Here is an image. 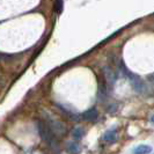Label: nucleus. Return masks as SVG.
<instances>
[{
  "label": "nucleus",
  "mask_w": 154,
  "mask_h": 154,
  "mask_svg": "<svg viewBox=\"0 0 154 154\" xmlns=\"http://www.w3.org/2000/svg\"><path fill=\"white\" fill-rule=\"evenodd\" d=\"M37 132H38L41 139L52 151H58L59 149V144L57 141V137L51 132V130L49 129V126L45 124V122H42V121L37 122Z\"/></svg>",
  "instance_id": "1"
},
{
  "label": "nucleus",
  "mask_w": 154,
  "mask_h": 154,
  "mask_svg": "<svg viewBox=\"0 0 154 154\" xmlns=\"http://www.w3.org/2000/svg\"><path fill=\"white\" fill-rule=\"evenodd\" d=\"M43 117H44V122L49 126V129L51 130V132L54 133L56 137H63L67 133V129L65 126V124L63 123L62 121L57 119L56 117L44 111L43 112Z\"/></svg>",
  "instance_id": "2"
},
{
  "label": "nucleus",
  "mask_w": 154,
  "mask_h": 154,
  "mask_svg": "<svg viewBox=\"0 0 154 154\" xmlns=\"http://www.w3.org/2000/svg\"><path fill=\"white\" fill-rule=\"evenodd\" d=\"M119 71L129 79V81H130V84H131L132 88H133L134 92L138 93V94H145V92H146V85L140 79V77H138L137 74L130 72L129 69L125 67V65H124L123 63H121V65H119Z\"/></svg>",
  "instance_id": "3"
},
{
  "label": "nucleus",
  "mask_w": 154,
  "mask_h": 154,
  "mask_svg": "<svg viewBox=\"0 0 154 154\" xmlns=\"http://www.w3.org/2000/svg\"><path fill=\"white\" fill-rule=\"evenodd\" d=\"M56 107L59 109L60 111H62L63 114L65 116H67L71 121H73V122H78V121H80V118H81V115H79L77 111H74L72 108H69V107H66V106H64V104H60V103H56Z\"/></svg>",
  "instance_id": "4"
},
{
  "label": "nucleus",
  "mask_w": 154,
  "mask_h": 154,
  "mask_svg": "<svg viewBox=\"0 0 154 154\" xmlns=\"http://www.w3.org/2000/svg\"><path fill=\"white\" fill-rule=\"evenodd\" d=\"M108 97V88H107V82L101 79L99 80V88H97V100L100 102H104Z\"/></svg>",
  "instance_id": "5"
},
{
  "label": "nucleus",
  "mask_w": 154,
  "mask_h": 154,
  "mask_svg": "<svg viewBox=\"0 0 154 154\" xmlns=\"http://www.w3.org/2000/svg\"><path fill=\"white\" fill-rule=\"evenodd\" d=\"M102 71H103V74H104V78H106V81L108 82L109 85H114L116 82V80H117V75L114 72V69H111L110 66H104L102 69Z\"/></svg>",
  "instance_id": "6"
},
{
  "label": "nucleus",
  "mask_w": 154,
  "mask_h": 154,
  "mask_svg": "<svg viewBox=\"0 0 154 154\" xmlns=\"http://www.w3.org/2000/svg\"><path fill=\"white\" fill-rule=\"evenodd\" d=\"M97 117H99V112L95 108L88 109L81 115V118L84 121H87V122H95L97 119Z\"/></svg>",
  "instance_id": "7"
},
{
  "label": "nucleus",
  "mask_w": 154,
  "mask_h": 154,
  "mask_svg": "<svg viewBox=\"0 0 154 154\" xmlns=\"http://www.w3.org/2000/svg\"><path fill=\"white\" fill-rule=\"evenodd\" d=\"M103 140L108 144H112L117 140V129L116 128H111L104 132L103 134Z\"/></svg>",
  "instance_id": "8"
},
{
  "label": "nucleus",
  "mask_w": 154,
  "mask_h": 154,
  "mask_svg": "<svg viewBox=\"0 0 154 154\" xmlns=\"http://www.w3.org/2000/svg\"><path fill=\"white\" fill-rule=\"evenodd\" d=\"M66 152L69 154H80L81 153V147L78 144L77 141H67L66 143Z\"/></svg>",
  "instance_id": "9"
},
{
  "label": "nucleus",
  "mask_w": 154,
  "mask_h": 154,
  "mask_svg": "<svg viewBox=\"0 0 154 154\" xmlns=\"http://www.w3.org/2000/svg\"><path fill=\"white\" fill-rule=\"evenodd\" d=\"M72 137L74 140H81V139L85 137V130L84 128L81 126H77L72 130Z\"/></svg>",
  "instance_id": "10"
},
{
  "label": "nucleus",
  "mask_w": 154,
  "mask_h": 154,
  "mask_svg": "<svg viewBox=\"0 0 154 154\" xmlns=\"http://www.w3.org/2000/svg\"><path fill=\"white\" fill-rule=\"evenodd\" d=\"M152 152V147L148 145H138L133 149V154H149Z\"/></svg>",
  "instance_id": "11"
},
{
  "label": "nucleus",
  "mask_w": 154,
  "mask_h": 154,
  "mask_svg": "<svg viewBox=\"0 0 154 154\" xmlns=\"http://www.w3.org/2000/svg\"><path fill=\"white\" fill-rule=\"evenodd\" d=\"M64 9V0H56V11L58 14H60Z\"/></svg>",
  "instance_id": "12"
},
{
  "label": "nucleus",
  "mask_w": 154,
  "mask_h": 154,
  "mask_svg": "<svg viewBox=\"0 0 154 154\" xmlns=\"http://www.w3.org/2000/svg\"><path fill=\"white\" fill-rule=\"evenodd\" d=\"M116 110H117V106H116V104H110L108 108H107V112H109V114H114Z\"/></svg>",
  "instance_id": "13"
}]
</instances>
